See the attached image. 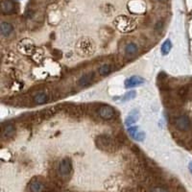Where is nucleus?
Segmentation results:
<instances>
[{"label": "nucleus", "instance_id": "f257e3e1", "mask_svg": "<svg viewBox=\"0 0 192 192\" xmlns=\"http://www.w3.org/2000/svg\"><path fill=\"white\" fill-rule=\"evenodd\" d=\"M95 143L100 150L108 153H114L119 148V142L115 138H112L108 135L98 136L95 139Z\"/></svg>", "mask_w": 192, "mask_h": 192}, {"label": "nucleus", "instance_id": "f03ea898", "mask_svg": "<svg viewBox=\"0 0 192 192\" xmlns=\"http://www.w3.org/2000/svg\"><path fill=\"white\" fill-rule=\"evenodd\" d=\"M174 125L179 131L186 132L192 127L191 119L185 114H180L174 118Z\"/></svg>", "mask_w": 192, "mask_h": 192}, {"label": "nucleus", "instance_id": "7ed1b4c3", "mask_svg": "<svg viewBox=\"0 0 192 192\" xmlns=\"http://www.w3.org/2000/svg\"><path fill=\"white\" fill-rule=\"evenodd\" d=\"M77 51L82 56H88L94 51L93 43L89 39H82L77 45Z\"/></svg>", "mask_w": 192, "mask_h": 192}, {"label": "nucleus", "instance_id": "20e7f679", "mask_svg": "<svg viewBox=\"0 0 192 192\" xmlns=\"http://www.w3.org/2000/svg\"><path fill=\"white\" fill-rule=\"evenodd\" d=\"M72 171V163L69 157H64L60 161L58 166V173L60 177H68Z\"/></svg>", "mask_w": 192, "mask_h": 192}, {"label": "nucleus", "instance_id": "39448f33", "mask_svg": "<svg viewBox=\"0 0 192 192\" xmlns=\"http://www.w3.org/2000/svg\"><path fill=\"white\" fill-rule=\"evenodd\" d=\"M99 116L104 120H112L114 118L115 112L114 108H112L109 105H102L100 108L97 110Z\"/></svg>", "mask_w": 192, "mask_h": 192}, {"label": "nucleus", "instance_id": "423d86ee", "mask_svg": "<svg viewBox=\"0 0 192 192\" xmlns=\"http://www.w3.org/2000/svg\"><path fill=\"white\" fill-rule=\"evenodd\" d=\"M94 79H95V74H94V72H88V73H86V74L81 76L78 81V85L80 86H82V88L88 86L93 83Z\"/></svg>", "mask_w": 192, "mask_h": 192}, {"label": "nucleus", "instance_id": "0eeeda50", "mask_svg": "<svg viewBox=\"0 0 192 192\" xmlns=\"http://www.w3.org/2000/svg\"><path fill=\"white\" fill-rule=\"evenodd\" d=\"M117 28L121 31H130L132 30V21L126 17H119L115 21Z\"/></svg>", "mask_w": 192, "mask_h": 192}, {"label": "nucleus", "instance_id": "6e6552de", "mask_svg": "<svg viewBox=\"0 0 192 192\" xmlns=\"http://www.w3.org/2000/svg\"><path fill=\"white\" fill-rule=\"evenodd\" d=\"M15 4L12 0H2L1 1V11L5 15H10L15 12Z\"/></svg>", "mask_w": 192, "mask_h": 192}, {"label": "nucleus", "instance_id": "1a4fd4ad", "mask_svg": "<svg viewBox=\"0 0 192 192\" xmlns=\"http://www.w3.org/2000/svg\"><path fill=\"white\" fill-rule=\"evenodd\" d=\"M49 100V94L45 92V91H39V92H37L33 97V101L34 103L37 105H41L46 103Z\"/></svg>", "mask_w": 192, "mask_h": 192}, {"label": "nucleus", "instance_id": "9d476101", "mask_svg": "<svg viewBox=\"0 0 192 192\" xmlns=\"http://www.w3.org/2000/svg\"><path fill=\"white\" fill-rule=\"evenodd\" d=\"M144 83V80L140 77H136V76H133V77L128 78L125 81V86L127 88H135L136 86H140Z\"/></svg>", "mask_w": 192, "mask_h": 192}, {"label": "nucleus", "instance_id": "9b49d317", "mask_svg": "<svg viewBox=\"0 0 192 192\" xmlns=\"http://www.w3.org/2000/svg\"><path fill=\"white\" fill-rule=\"evenodd\" d=\"M15 134V128L14 125L12 124H7L3 125L2 127V136L3 138H12Z\"/></svg>", "mask_w": 192, "mask_h": 192}, {"label": "nucleus", "instance_id": "f8f14e48", "mask_svg": "<svg viewBox=\"0 0 192 192\" xmlns=\"http://www.w3.org/2000/svg\"><path fill=\"white\" fill-rule=\"evenodd\" d=\"M14 31V27L11 23L3 21L1 23V35L3 37H9Z\"/></svg>", "mask_w": 192, "mask_h": 192}, {"label": "nucleus", "instance_id": "ddd939ff", "mask_svg": "<svg viewBox=\"0 0 192 192\" xmlns=\"http://www.w3.org/2000/svg\"><path fill=\"white\" fill-rule=\"evenodd\" d=\"M29 189L30 192H41L43 190V185L41 181L33 180L29 185Z\"/></svg>", "mask_w": 192, "mask_h": 192}, {"label": "nucleus", "instance_id": "4468645a", "mask_svg": "<svg viewBox=\"0 0 192 192\" xmlns=\"http://www.w3.org/2000/svg\"><path fill=\"white\" fill-rule=\"evenodd\" d=\"M138 47L135 43H130L125 46V54L127 56H134L138 53Z\"/></svg>", "mask_w": 192, "mask_h": 192}, {"label": "nucleus", "instance_id": "2eb2a0df", "mask_svg": "<svg viewBox=\"0 0 192 192\" xmlns=\"http://www.w3.org/2000/svg\"><path fill=\"white\" fill-rule=\"evenodd\" d=\"M67 112L68 114H70L73 117H77L80 116L82 114V110H80V107L79 106H75V105H70L67 108Z\"/></svg>", "mask_w": 192, "mask_h": 192}, {"label": "nucleus", "instance_id": "dca6fc26", "mask_svg": "<svg viewBox=\"0 0 192 192\" xmlns=\"http://www.w3.org/2000/svg\"><path fill=\"white\" fill-rule=\"evenodd\" d=\"M55 114H56V109L55 108H50V109L43 110V112H39V117L45 119V118L52 117Z\"/></svg>", "mask_w": 192, "mask_h": 192}, {"label": "nucleus", "instance_id": "f3484780", "mask_svg": "<svg viewBox=\"0 0 192 192\" xmlns=\"http://www.w3.org/2000/svg\"><path fill=\"white\" fill-rule=\"evenodd\" d=\"M112 71V65L109 64H102L101 66L98 68V72H99V74L101 75V76H107V75H109Z\"/></svg>", "mask_w": 192, "mask_h": 192}, {"label": "nucleus", "instance_id": "a211bd4d", "mask_svg": "<svg viewBox=\"0 0 192 192\" xmlns=\"http://www.w3.org/2000/svg\"><path fill=\"white\" fill-rule=\"evenodd\" d=\"M171 48H172V43H171L170 39H166L161 45V48H160V52L163 56H166V55L169 53Z\"/></svg>", "mask_w": 192, "mask_h": 192}, {"label": "nucleus", "instance_id": "6ab92c4d", "mask_svg": "<svg viewBox=\"0 0 192 192\" xmlns=\"http://www.w3.org/2000/svg\"><path fill=\"white\" fill-rule=\"evenodd\" d=\"M21 44H23L22 48H23V52L24 53H30L31 51H32V48H33V44L31 43H27V41H22Z\"/></svg>", "mask_w": 192, "mask_h": 192}, {"label": "nucleus", "instance_id": "aec40b11", "mask_svg": "<svg viewBox=\"0 0 192 192\" xmlns=\"http://www.w3.org/2000/svg\"><path fill=\"white\" fill-rule=\"evenodd\" d=\"M128 132L131 135V136L133 138V136L138 132V127H136V126H131V127L128 129Z\"/></svg>", "mask_w": 192, "mask_h": 192}, {"label": "nucleus", "instance_id": "412c9836", "mask_svg": "<svg viewBox=\"0 0 192 192\" xmlns=\"http://www.w3.org/2000/svg\"><path fill=\"white\" fill-rule=\"evenodd\" d=\"M136 121V118L134 116V115H131V116H129L127 119H126V125L131 126V125H133Z\"/></svg>", "mask_w": 192, "mask_h": 192}, {"label": "nucleus", "instance_id": "4be33fe9", "mask_svg": "<svg viewBox=\"0 0 192 192\" xmlns=\"http://www.w3.org/2000/svg\"><path fill=\"white\" fill-rule=\"evenodd\" d=\"M136 96V92L135 91H131V92H128L125 94V96L123 97V100H130L134 98V97Z\"/></svg>", "mask_w": 192, "mask_h": 192}, {"label": "nucleus", "instance_id": "5701e85b", "mask_svg": "<svg viewBox=\"0 0 192 192\" xmlns=\"http://www.w3.org/2000/svg\"><path fill=\"white\" fill-rule=\"evenodd\" d=\"M151 192H168L166 189L162 188V187H154L152 189Z\"/></svg>", "mask_w": 192, "mask_h": 192}, {"label": "nucleus", "instance_id": "b1692460", "mask_svg": "<svg viewBox=\"0 0 192 192\" xmlns=\"http://www.w3.org/2000/svg\"><path fill=\"white\" fill-rule=\"evenodd\" d=\"M162 27H163V22H162V21H159V22H157L156 26H155V29H156V30H157V31H159V30H161Z\"/></svg>", "mask_w": 192, "mask_h": 192}, {"label": "nucleus", "instance_id": "393cba45", "mask_svg": "<svg viewBox=\"0 0 192 192\" xmlns=\"http://www.w3.org/2000/svg\"><path fill=\"white\" fill-rule=\"evenodd\" d=\"M189 169H190L191 173H192V162H190V164H189Z\"/></svg>", "mask_w": 192, "mask_h": 192}, {"label": "nucleus", "instance_id": "a878e982", "mask_svg": "<svg viewBox=\"0 0 192 192\" xmlns=\"http://www.w3.org/2000/svg\"><path fill=\"white\" fill-rule=\"evenodd\" d=\"M157 1H159V2H165L166 0H157Z\"/></svg>", "mask_w": 192, "mask_h": 192}]
</instances>
